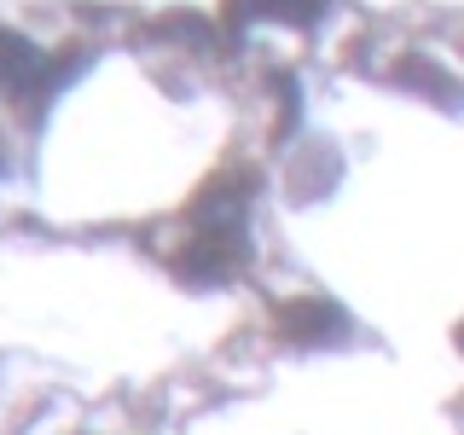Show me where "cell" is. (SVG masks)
Wrapping results in <instances>:
<instances>
[{"label": "cell", "instance_id": "cell-1", "mask_svg": "<svg viewBox=\"0 0 464 435\" xmlns=\"http://www.w3.org/2000/svg\"><path fill=\"white\" fill-rule=\"evenodd\" d=\"M273 325H279V337H290V343H343L348 337L343 308H331V302H319V296L285 302V308L273 314Z\"/></svg>", "mask_w": 464, "mask_h": 435}, {"label": "cell", "instance_id": "cell-2", "mask_svg": "<svg viewBox=\"0 0 464 435\" xmlns=\"http://www.w3.org/2000/svg\"><path fill=\"white\" fill-rule=\"evenodd\" d=\"M331 0H232L227 18H285V24H319Z\"/></svg>", "mask_w": 464, "mask_h": 435}, {"label": "cell", "instance_id": "cell-3", "mask_svg": "<svg viewBox=\"0 0 464 435\" xmlns=\"http://www.w3.org/2000/svg\"><path fill=\"white\" fill-rule=\"evenodd\" d=\"M459 348H464V325H459Z\"/></svg>", "mask_w": 464, "mask_h": 435}]
</instances>
